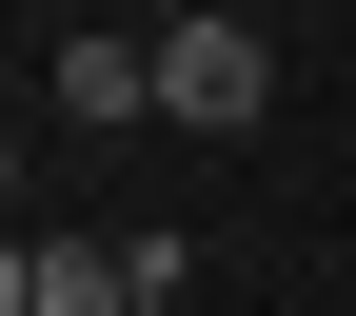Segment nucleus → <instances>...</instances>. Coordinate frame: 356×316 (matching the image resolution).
Here are the masks:
<instances>
[{"label":"nucleus","mask_w":356,"mask_h":316,"mask_svg":"<svg viewBox=\"0 0 356 316\" xmlns=\"http://www.w3.org/2000/svg\"><path fill=\"white\" fill-rule=\"evenodd\" d=\"M257 99H277V40H257V20H159V119L238 139Z\"/></svg>","instance_id":"f257e3e1"},{"label":"nucleus","mask_w":356,"mask_h":316,"mask_svg":"<svg viewBox=\"0 0 356 316\" xmlns=\"http://www.w3.org/2000/svg\"><path fill=\"white\" fill-rule=\"evenodd\" d=\"M159 99V40H60V119H139Z\"/></svg>","instance_id":"f03ea898"},{"label":"nucleus","mask_w":356,"mask_h":316,"mask_svg":"<svg viewBox=\"0 0 356 316\" xmlns=\"http://www.w3.org/2000/svg\"><path fill=\"white\" fill-rule=\"evenodd\" d=\"M0 316H40V257H20V238H0Z\"/></svg>","instance_id":"7ed1b4c3"},{"label":"nucleus","mask_w":356,"mask_h":316,"mask_svg":"<svg viewBox=\"0 0 356 316\" xmlns=\"http://www.w3.org/2000/svg\"><path fill=\"white\" fill-rule=\"evenodd\" d=\"M139 316H178V297H139Z\"/></svg>","instance_id":"20e7f679"}]
</instances>
